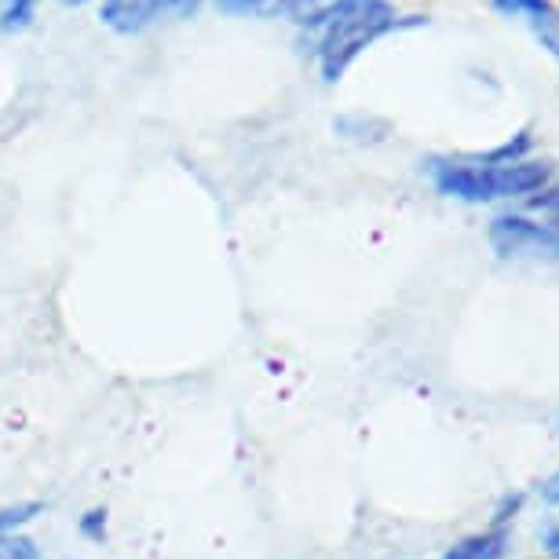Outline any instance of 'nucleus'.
I'll return each mask as SVG.
<instances>
[{
	"label": "nucleus",
	"instance_id": "nucleus-1",
	"mask_svg": "<svg viewBox=\"0 0 559 559\" xmlns=\"http://www.w3.org/2000/svg\"><path fill=\"white\" fill-rule=\"evenodd\" d=\"M428 19L395 12L392 0H325L314 12L300 15L304 45L319 59L322 78L336 84L347 67L362 56L369 45H377L388 34H399L406 26H425Z\"/></svg>",
	"mask_w": 559,
	"mask_h": 559
},
{
	"label": "nucleus",
	"instance_id": "nucleus-5",
	"mask_svg": "<svg viewBox=\"0 0 559 559\" xmlns=\"http://www.w3.org/2000/svg\"><path fill=\"white\" fill-rule=\"evenodd\" d=\"M325 0H216L224 15H249V19H278V15H308Z\"/></svg>",
	"mask_w": 559,
	"mask_h": 559
},
{
	"label": "nucleus",
	"instance_id": "nucleus-7",
	"mask_svg": "<svg viewBox=\"0 0 559 559\" xmlns=\"http://www.w3.org/2000/svg\"><path fill=\"white\" fill-rule=\"evenodd\" d=\"M0 559H37V548L26 537L0 531Z\"/></svg>",
	"mask_w": 559,
	"mask_h": 559
},
{
	"label": "nucleus",
	"instance_id": "nucleus-3",
	"mask_svg": "<svg viewBox=\"0 0 559 559\" xmlns=\"http://www.w3.org/2000/svg\"><path fill=\"white\" fill-rule=\"evenodd\" d=\"M198 8V0H103L99 19L114 34H143L168 19H183Z\"/></svg>",
	"mask_w": 559,
	"mask_h": 559
},
{
	"label": "nucleus",
	"instance_id": "nucleus-4",
	"mask_svg": "<svg viewBox=\"0 0 559 559\" xmlns=\"http://www.w3.org/2000/svg\"><path fill=\"white\" fill-rule=\"evenodd\" d=\"M493 12L504 19H526L542 48L559 59V12L552 8V0H493Z\"/></svg>",
	"mask_w": 559,
	"mask_h": 559
},
{
	"label": "nucleus",
	"instance_id": "nucleus-6",
	"mask_svg": "<svg viewBox=\"0 0 559 559\" xmlns=\"http://www.w3.org/2000/svg\"><path fill=\"white\" fill-rule=\"evenodd\" d=\"M34 12H37V0H0V29L15 34V29L29 26Z\"/></svg>",
	"mask_w": 559,
	"mask_h": 559
},
{
	"label": "nucleus",
	"instance_id": "nucleus-2",
	"mask_svg": "<svg viewBox=\"0 0 559 559\" xmlns=\"http://www.w3.org/2000/svg\"><path fill=\"white\" fill-rule=\"evenodd\" d=\"M545 165L531 162H504V165H436L439 187L453 198H468V202H483V198H509L526 194L545 183Z\"/></svg>",
	"mask_w": 559,
	"mask_h": 559
},
{
	"label": "nucleus",
	"instance_id": "nucleus-8",
	"mask_svg": "<svg viewBox=\"0 0 559 559\" xmlns=\"http://www.w3.org/2000/svg\"><path fill=\"white\" fill-rule=\"evenodd\" d=\"M59 4H70V8H78V4H84V0H59Z\"/></svg>",
	"mask_w": 559,
	"mask_h": 559
}]
</instances>
